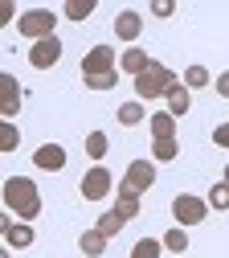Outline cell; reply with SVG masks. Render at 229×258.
Wrapping results in <instances>:
<instances>
[{
	"label": "cell",
	"mask_w": 229,
	"mask_h": 258,
	"mask_svg": "<svg viewBox=\"0 0 229 258\" xmlns=\"http://www.w3.org/2000/svg\"><path fill=\"white\" fill-rule=\"evenodd\" d=\"M123 225H127V221H123V217H119V213H115V209H107V213H103V217H98V225H94V230H98V234H103V238H107V242H111V238H115V234H119V230H123Z\"/></svg>",
	"instance_id": "cell-21"
},
{
	"label": "cell",
	"mask_w": 229,
	"mask_h": 258,
	"mask_svg": "<svg viewBox=\"0 0 229 258\" xmlns=\"http://www.w3.org/2000/svg\"><path fill=\"white\" fill-rule=\"evenodd\" d=\"M115 45H94L86 57H82V78H98V74H111L115 70Z\"/></svg>",
	"instance_id": "cell-8"
},
{
	"label": "cell",
	"mask_w": 229,
	"mask_h": 258,
	"mask_svg": "<svg viewBox=\"0 0 229 258\" xmlns=\"http://www.w3.org/2000/svg\"><path fill=\"white\" fill-rule=\"evenodd\" d=\"M131 188H135L139 192V197H143V192L156 184V164H151V160H131V164H127V176H123Z\"/></svg>",
	"instance_id": "cell-9"
},
{
	"label": "cell",
	"mask_w": 229,
	"mask_h": 258,
	"mask_svg": "<svg viewBox=\"0 0 229 258\" xmlns=\"http://www.w3.org/2000/svg\"><path fill=\"white\" fill-rule=\"evenodd\" d=\"M57 57H61V37H57V33L29 45V66H33V70H53Z\"/></svg>",
	"instance_id": "cell-6"
},
{
	"label": "cell",
	"mask_w": 229,
	"mask_h": 258,
	"mask_svg": "<svg viewBox=\"0 0 229 258\" xmlns=\"http://www.w3.org/2000/svg\"><path fill=\"white\" fill-rule=\"evenodd\" d=\"M17 148H21V127L0 119V152H17Z\"/></svg>",
	"instance_id": "cell-20"
},
{
	"label": "cell",
	"mask_w": 229,
	"mask_h": 258,
	"mask_svg": "<svg viewBox=\"0 0 229 258\" xmlns=\"http://www.w3.org/2000/svg\"><path fill=\"white\" fill-rule=\"evenodd\" d=\"M9 225H13V213H0V234H5Z\"/></svg>",
	"instance_id": "cell-32"
},
{
	"label": "cell",
	"mask_w": 229,
	"mask_h": 258,
	"mask_svg": "<svg viewBox=\"0 0 229 258\" xmlns=\"http://www.w3.org/2000/svg\"><path fill=\"white\" fill-rule=\"evenodd\" d=\"M164 99H168V115H172V119L188 115V107H192V94H188V90H184L180 82H176V86H172L168 94H164Z\"/></svg>",
	"instance_id": "cell-16"
},
{
	"label": "cell",
	"mask_w": 229,
	"mask_h": 258,
	"mask_svg": "<svg viewBox=\"0 0 229 258\" xmlns=\"http://www.w3.org/2000/svg\"><path fill=\"white\" fill-rule=\"evenodd\" d=\"M213 144H217V148H225V144H229V123L213 127Z\"/></svg>",
	"instance_id": "cell-31"
},
{
	"label": "cell",
	"mask_w": 229,
	"mask_h": 258,
	"mask_svg": "<svg viewBox=\"0 0 229 258\" xmlns=\"http://www.w3.org/2000/svg\"><path fill=\"white\" fill-rule=\"evenodd\" d=\"M115 115H119V123H123V127H139V123L147 119V107H143L139 99H131V103H123Z\"/></svg>",
	"instance_id": "cell-17"
},
{
	"label": "cell",
	"mask_w": 229,
	"mask_h": 258,
	"mask_svg": "<svg viewBox=\"0 0 229 258\" xmlns=\"http://www.w3.org/2000/svg\"><path fill=\"white\" fill-rule=\"evenodd\" d=\"M151 13H156V17H172V13H176V5H172V0H156Z\"/></svg>",
	"instance_id": "cell-30"
},
{
	"label": "cell",
	"mask_w": 229,
	"mask_h": 258,
	"mask_svg": "<svg viewBox=\"0 0 229 258\" xmlns=\"http://www.w3.org/2000/svg\"><path fill=\"white\" fill-rule=\"evenodd\" d=\"M82 82H86V90H98V94H103V90H115V86H119V70L98 74V78H82Z\"/></svg>",
	"instance_id": "cell-28"
},
{
	"label": "cell",
	"mask_w": 229,
	"mask_h": 258,
	"mask_svg": "<svg viewBox=\"0 0 229 258\" xmlns=\"http://www.w3.org/2000/svg\"><path fill=\"white\" fill-rule=\"evenodd\" d=\"M180 86H184V90H201V86H209V70H205V66H188Z\"/></svg>",
	"instance_id": "cell-25"
},
{
	"label": "cell",
	"mask_w": 229,
	"mask_h": 258,
	"mask_svg": "<svg viewBox=\"0 0 229 258\" xmlns=\"http://www.w3.org/2000/svg\"><path fill=\"white\" fill-rule=\"evenodd\" d=\"M205 205H213L217 213H225V209H229V184H225V180H217V184L209 188V201H205Z\"/></svg>",
	"instance_id": "cell-26"
},
{
	"label": "cell",
	"mask_w": 229,
	"mask_h": 258,
	"mask_svg": "<svg viewBox=\"0 0 229 258\" xmlns=\"http://www.w3.org/2000/svg\"><path fill=\"white\" fill-rule=\"evenodd\" d=\"M33 164H37L41 172H61L65 168V148L61 144H41L37 152H33Z\"/></svg>",
	"instance_id": "cell-11"
},
{
	"label": "cell",
	"mask_w": 229,
	"mask_h": 258,
	"mask_svg": "<svg viewBox=\"0 0 229 258\" xmlns=\"http://www.w3.org/2000/svg\"><path fill=\"white\" fill-rule=\"evenodd\" d=\"M143 123H147L151 140H176V119H172L168 111H156V115H147Z\"/></svg>",
	"instance_id": "cell-13"
},
{
	"label": "cell",
	"mask_w": 229,
	"mask_h": 258,
	"mask_svg": "<svg viewBox=\"0 0 229 258\" xmlns=\"http://www.w3.org/2000/svg\"><path fill=\"white\" fill-rule=\"evenodd\" d=\"M111 188H115V176H111V172H107L103 164H94V168H90V172H86V176L78 180V192H82L86 201H103Z\"/></svg>",
	"instance_id": "cell-5"
},
{
	"label": "cell",
	"mask_w": 229,
	"mask_h": 258,
	"mask_svg": "<svg viewBox=\"0 0 229 258\" xmlns=\"http://www.w3.org/2000/svg\"><path fill=\"white\" fill-rule=\"evenodd\" d=\"M119 70H123V74H131V78H135V74H143V70H147V49L131 45V49L119 57Z\"/></svg>",
	"instance_id": "cell-15"
},
{
	"label": "cell",
	"mask_w": 229,
	"mask_h": 258,
	"mask_svg": "<svg viewBox=\"0 0 229 258\" xmlns=\"http://www.w3.org/2000/svg\"><path fill=\"white\" fill-rule=\"evenodd\" d=\"M139 33H143L139 13H131V9H127V13H119V17H115V37H119V41H135Z\"/></svg>",
	"instance_id": "cell-12"
},
{
	"label": "cell",
	"mask_w": 229,
	"mask_h": 258,
	"mask_svg": "<svg viewBox=\"0 0 229 258\" xmlns=\"http://www.w3.org/2000/svg\"><path fill=\"white\" fill-rule=\"evenodd\" d=\"M160 246H164V250H172V254H184V250H188V234H184V225H172V230L160 238Z\"/></svg>",
	"instance_id": "cell-19"
},
{
	"label": "cell",
	"mask_w": 229,
	"mask_h": 258,
	"mask_svg": "<svg viewBox=\"0 0 229 258\" xmlns=\"http://www.w3.org/2000/svg\"><path fill=\"white\" fill-rule=\"evenodd\" d=\"M205 213H209V205H205L201 197H192V192H180V197L172 201V217H176V225H201Z\"/></svg>",
	"instance_id": "cell-7"
},
{
	"label": "cell",
	"mask_w": 229,
	"mask_h": 258,
	"mask_svg": "<svg viewBox=\"0 0 229 258\" xmlns=\"http://www.w3.org/2000/svg\"><path fill=\"white\" fill-rule=\"evenodd\" d=\"M13 17H17V5H13V0H0V29H9Z\"/></svg>",
	"instance_id": "cell-29"
},
{
	"label": "cell",
	"mask_w": 229,
	"mask_h": 258,
	"mask_svg": "<svg viewBox=\"0 0 229 258\" xmlns=\"http://www.w3.org/2000/svg\"><path fill=\"white\" fill-rule=\"evenodd\" d=\"M5 205L13 213V221H37L41 213V192L29 176H9L5 180Z\"/></svg>",
	"instance_id": "cell-1"
},
{
	"label": "cell",
	"mask_w": 229,
	"mask_h": 258,
	"mask_svg": "<svg viewBox=\"0 0 229 258\" xmlns=\"http://www.w3.org/2000/svg\"><path fill=\"white\" fill-rule=\"evenodd\" d=\"M176 82H180V74H176V70H168L164 61L147 57V70H143V74H135V94H139V103H143V99H164V94H168Z\"/></svg>",
	"instance_id": "cell-2"
},
{
	"label": "cell",
	"mask_w": 229,
	"mask_h": 258,
	"mask_svg": "<svg viewBox=\"0 0 229 258\" xmlns=\"http://www.w3.org/2000/svg\"><path fill=\"white\" fill-rule=\"evenodd\" d=\"M78 246H82V254H86V258H103V250H107V238H103V234H98L94 225H90V230H82Z\"/></svg>",
	"instance_id": "cell-18"
},
{
	"label": "cell",
	"mask_w": 229,
	"mask_h": 258,
	"mask_svg": "<svg viewBox=\"0 0 229 258\" xmlns=\"http://www.w3.org/2000/svg\"><path fill=\"white\" fill-rule=\"evenodd\" d=\"M111 192H115V213H119L123 221H131V217H139V192L131 188L127 180H119V184H115Z\"/></svg>",
	"instance_id": "cell-10"
},
{
	"label": "cell",
	"mask_w": 229,
	"mask_h": 258,
	"mask_svg": "<svg viewBox=\"0 0 229 258\" xmlns=\"http://www.w3.org/2000/svg\"><path fill=\"white\" fill-rule=\"evenodd\" d=\"M180 156V140H156V148H151V160H176Z\"/></svg>",
	"instance_id": "cell-24"
},
{
	"label": "cell",
	"mask_w": 229,
	"mask_h": 258,
	"mask_svg": "<svg viewBox=\"0 0 229 258\" xmlns=\"http://www.w3.org/2000/svg\"><path fill=\"white\" fill-rule=\"evenodd\" d=\"M33 225L29 221H13L9 230H5V242H9V250H25V246H33Z\"/></svg>",
	"instance_id": "cell-14"
},
{
	"label": "cell",
	"mask_w": 229,
	"mask_h": 258,
	"mask_svg": "<svg viewBox=\"0 0 229 258\" xmlns=\"http://www.w3.org/2000/svg\"><path fill=\"white\" fill-rule=\"evenodd\" d=\"M107 148H111L107 132H90V136H86V156H90V160H103V156H107Z\"/></svg>",
	"instance_id": "cell-22"
},
{
	"label": "cell",
	"mask_w": 229,
	"mask_h": 258,
	"mask_svg": "<svg viewBox=\"0 0 229 258\" xmlns=\"http://www.w3.org/2000/svg\"><path fill=\"white\" fill-rule=\"evenodd\" d=\"M57 29V13L53 9H29L17 17V33L29 37V41H41V37H53Z\"/></svg>",
	"instance_id": "cell-3"
},
{
	"label": "cell",
	"mask_w": 229,
	"mask_h": 258,
	"mask_svg": "<svg viewBox=\"0 0 229 258\" xmlns=\"http://www.w3.org/2000/svg\"><path fill=\"white\" fill-rule=\"evenodd\" d=\"M160 238H139L135 246H131V258H160Z\"/></svg>",
	"instance_id": "cell-27"
},
{
	"label": "cell",
	"mask_w": 229,
	"mask_h": 258,
	"mask_svg": "<svg viewBox=\"0 0 229 258\" xmlns=\"http://www.w3.org/2000/svg\"><path fill=\"white\" fill-rule=\"evenodd\" d=\"M21 107H25V90H21L17 74H0V119L13 123L21 115Z\"/></svg>",
	"instance_id": "cell-4"
},
{
	"label": "cell",
	"mask_w": 229,
	"mask_h": 258,
	"mask_svg": "<svg viewBox=\"0 0 229 258\" xmlns=\"http://www.w3.org/2000/svg\"><path fill=\"white\" fill-rule=\"evenodd\" d=\"M0 258H9V250H5V246H0Z\"/></svg>",
	"instance_id": "cell-33"
},
{
	"label": "cell",
	"mask_w": 229,
	"mask_h": 258,
	"mask_svg": "<svg viewBox=\"0 0 229 258\" xmlns=\"http://www.w3.org/2000/svg\"><path fill=\"white\" fill-rule=\"evenodd\" d=\"M61 13L70 17V21H86V17L94 13V0H65V5H61Z\"/></svg>",
	"instance_id": "cell-23"
}]
</instances>
